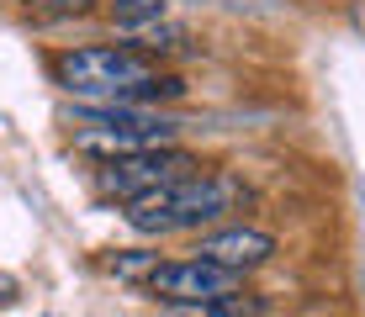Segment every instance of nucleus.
Returning <instances> with one entry per match:
<instances>
[{"label": "nucleus", "instance_id": "1", "mask_svg": "<svg viewBox=\"0 0 365 317\" xmlns=\"http://www.w3.org/2000/svg\"><path fill=\"white\" fill-rule=\"evenodd\" d=\"M53 85L85 106H154V100L185 95L180 74L159 69L143 48L128 43H96L53 53Z\"/></svg>", "mask_w": 365, "mask_h": 317}, {"label": "nucleus", "instance_id": "2", "mask_svg": "<svg viewBox=\"0 0 365 317\" xmlns=\"http://www.w3.org/2000/svg\"><path fill=\"white\" fill-rule=\"evenodd\" d=\"M249 201V190L228 170H196L175 185H159L148 196L128 201V227L143 238H170V233H201V227L222 222Z\"/></svg>", "mask_w": 365, "mask_h": 317}, {"label": "nucleus", "instance_id": "3", "mask_svg": "<svg viewBox=\"0 0 365 317\" xmlns=\"http://www.w3.org/2000/svg\"><path fill=\"white\" fill-rule=\"evenodd\" d=\"M69 143H74V154L101 164V159L180 143V122L154 106H80L69 117Z\"/></svg>", "mask_w": 365, "mask_h": 317}, {"label": "nucleus", "instance_id": "4", "mask_svg": "<svg viewBox=\"0 0 365 317\" xmlns=\"http://www.w3.org/2000/svg\"><path fill=\"white\" fill-rule=\"evenodd\" d=\"M196 170H201V159L191 154V148L165 143V148H143V154L101 159L91 180H96V196L128 207V201L148 196V190H159V185H175V180H185V175H196Z\"/></svg>", "mask_w": 365, "mask_h": 317}, {"label": "nucleus", "instance_id": "5", "mask_svg": "<svg viewBox=\"0 0 365 317\" xmlns=\"http://www.w3.org/2000/svg\"><path fill=\"white\" fill-rule=\"evenodd\" d=\"M143 291L154 301H165V307H175V301H233V296H244V275L222 270V264L201 259V254H185V259H159L148 270Z\"/></svg>", "mask_w": 365, "mask_h": 317}, {"label": "nucleus", "instance_id": "6", "mask_svg": "<svg viewBox=\"0 0 365 317\" xmlns=\"http://www.w3.org/2000/svg\"><path fill=\"white\" fill-rule=\"evenodd\" d=\"M191 254L222 264V270L249 275V270H259V264L275 259V238L265 233V227H244V222H238V227H212V233H201Z\"/></svg>", "mask_w": 365, "mask_h": 317}, {"label": "nucleus", "instance_id": "7", "mask_svg": "<svg viewBox=\"0 0 365 317\" xmlns=\"http://www.w3.org/2000/svg\"><path fill=\"white\" fill-rule=\"evenodd\" d=\"M154 264H159V254H154V249H122V254H111V259H106V270L117 275V281H133V286H143Z\"/></svg>", "mask_w": 365, "mask_h": 317}, {"label": "nucleus", "instance_id": "8", "mask_svg": "<svg viewBox=\"0 0 365 317\" xmlns=\"http://www.w3.org/2000/svg\"><path fill=\"white\" fill-rule=\"evenodd\" d=\"M159 317H249V301H175V307H159Z\"/></svg>", "mask_w": 365, "mask_h": 317}, {"label": "nucleus", "instance_id": "9", "mask_svg": "<svg viewBox=\"0 0 365 317\" xmlns=\"http://www.w3.org/2000/svg\"><path fill=\"white\" fill-rule=\"evenodd\" d=\"M122 21H143V16H165V0H111Z\"/></svg>", "mask_w": 365, "mask_h": 317}, {"label": "nucleus", "instance_id": "10", "mask_svg": "<svg viewBox=\"0 0 365 317\" xmlns=\"http://www.w3.org/2000/svg\"><path fill=\"white\" fill-rule=\"evenodd\" d=\"M32 11H48V16H85L96 0H27Z\"/></svg>", "mask_w": 365, "mask_h": 317}, {"label": "nucleus", "instance_id": "11", "mask_svg": "<svg viewBox=\"0 0 365 317\" xmlns=\"http://www.w3.org/2000/svg\"><path fill=\"white\" fill-rule=\"evenodd\" d=\"M21 296V286H16V275H6L0 270V307H11V301Z\"/></svg>", "mask_w": 365, "mask_h": 317}]
</instances>
